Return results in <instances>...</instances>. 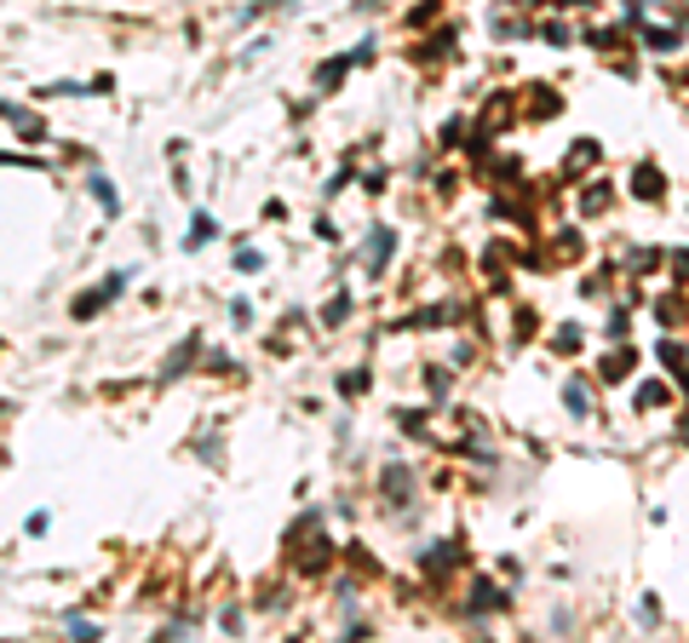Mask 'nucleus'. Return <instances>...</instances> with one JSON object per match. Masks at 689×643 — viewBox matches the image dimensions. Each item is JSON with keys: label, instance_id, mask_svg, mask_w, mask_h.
I'll use <instances>...</instances> for the list:
<instances>
[{"label": "nucleus", "instance_id": "obj_1", "mask_svg": "<svg viewBox=\"0 0 689 643\" xmlns=\"http://www.w3.org/2000/svg\"><path fill=\"white\" fill-rule=\"evenodd\" d=\"M121 288H127V276H110V281H104V288H92L87 299H80V305H75V316H92V311H98V305H104V299H115Z\"/></svg>", "mask_w": 689, "mask_h": 643}, {"label": "nucleus", "instance_id": "obj_2", "mask_svg": "<svg viewBox=\"0 0 689 643\" xmlns=\"http://www.w3.org/2000/svg\"><path fill=\"white\" fill-rule=\"evenodd\" d=\"M208 236H218V225H213V213H196V230H190V248H196V241H208Z\"/></svg>", "mask_w": 689, "mask_h": 643}]
</instances>
